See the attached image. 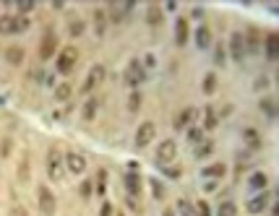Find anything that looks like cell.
<instances>
[{
	"label": "cell",
	"instance_id": "cell-1",
	"mask_svg": "<svg viewBox=\"0 0 279 216\" xmlns=\"http://www.w3.org/2000/svg\"><path fill=\"white\" fill-rule=\"evenodd\" d=\"M24 29H29V19L26 16H11V13L0 16V34H19V32H24Z\"/></svg>",
	"mask_w": 279,
	"mask_h": 216
},
{
	"label": "cell",
	"instance_id": "cell-2",
	"mask_svg": "<svg viewBox=\"0 0 279 216\" xmlns=\"http://www.w3.org/2000/svg\"><path fill=\"white\" fill-rule=\"evenodd\" d=\"M76 63H79V50L73 44H66L58 55V73H71L76 68Z\"/></svg>",
	"mask_w": 279,
	"mask_h": 216
},
{
	"label": "cell",
	"instance_id": "cell-3",
	"mask_svg": "<svg viewBox=\"0 0 279 216\" xmlns=\"http://www.w3.org/2000/svg\"><path fill=\"white\" fill-rule=\"evenodd\" d=\"M47 177L52 182H60L63 180V154L58 149H50L47 151Z\"/></svg>",
	"mask_w": 279,
	"mask_h": 216
},
{
	"label": "cell",
	"instance_id": "cell-4",
	"mask_svg": "<svg viewBox=\"0 0 279 216\" xmlns=\"http://www.w3.org/2000/svg\"><path fill=\"white\" fill-rule=\"evenodd\" d=\"M104 79H107V68L104 65H91V70H89V76H86V81H84V86H81V91L84 94H91L99 84H104Z\"/></svg>",
	"mask_w": 279,
	"mask_h": 216
},
{
	"label": "cell",
	"instance_id": "cell-5",
	"mask_svg": "<svg viewBox=\"0 0 279 216\" xmlns=\"http://www.w3.org/2000/svg\"><path fill=\"white\" fill-rule=\"evenodd\" d=\"M37 203H39V211L44 216H55V208H58V200H55V193L50 188H42L37 190Z\"/></svg>",
	"mask_w": 279,
	"mask_h": 216
},
{
	"label": "cell",
	"instance_id": "cell-6",
	"mask_svg": "<svg viewBox=\"0 0 279 216\" xmlns=\"http://www.w3.org/2000/svg\"><path fill=\"white\" fill-rule=\"evenodd\" d=\"M144 79H146V70H144V65H141V60H131L128 68H126V84H128L131 89H136V86L144 84Z\"/></svg>",
	"mask_w": 279,
	"mask_h": 216
},
{
	"label": "cell",
	"instance_id": "cell-7",
	"mask_svg": "<svg viewBox=\"0 0 279 216\" xmlns=\"http://www.w3.org/2000/svg\"><path fill=\"white\" fill-rule=\"evenodd\" d=\"M123 185H126L128 198H138V195H141V175H138L136 169H131V172L123 175Z\"/></svg>",
	"mask_w": 279,
	"mask_h": 216
},
{
	"label": "cell",
	"instance_id": "cell-8",
	"mask_svg": "<svg viewBox=\"0 0 279 216\" xmlns=\"http://www.w3.org/2000/svg\"><path fill=\"white\" fill-rule=\"evenodd\" d=\"M58 50V34L52 32V29H47V34L42 37V44H39V57L42 60H50Z\"/></svg>",
	"mask_w": 279,
	"mask_h": 216
},
{
	"label": "cell",
	"instance_id": "cell-9",
	"mask_svg": "<svg viewBox=\"0 0 279 216\" xmlns=\"http://www.w3.org/2000/svg\"><path fill=\"white\" fill-rule=\"evenodd\" d=\"M154 133H157V128H154V122H141L136 130V146L138 149H146L151 141H154Z\"/></svg>",
	"mask_w": 279,
	"mask_h": 216
},
{
	"label": "cell",
	"instance_id": "cell-10",
	"mask_svg": "<svg viewBox=\"0 0 279 216\" xmlns=\"http://www.w3.org/2000/svg\"><path fill=\"white\" fill-rule=\"evenodd\" d=\"M175 154H178V143L173 141V138H167V141H162L159 149H157V162H159V164H167V162L175 159Z\"/></svg>",
	"mask_w": 279,
	"mask_h": 216
},
{
	"label": "cell",
	"instance_id": "cell-11",
	"mask_svg": "<svg viewBox=\"0 0 279 216\" xmlns=\"http://www.w3.org/2000/svg\"><path fill=\"white\" fill-rule=\"evenodd\" d=\"M66 167H68V172H73V175H84L86 172V159L81 157L79 151H68L66 154Z\"/></svg>",
	"mask_w": 279,
	"mask_h": 216
},
{
	"label": "cell",
	"instance_id": "cell-12",
	"mask_svg": "<svg viewBox=\"0 0 279 216\" xmlns=\"http://www.w3.org/2000/svg\"><path fill=\"white\" fill-rule=\"evenodd\" d=\"M230 55H232V60H238V63L245 57V39H243L240 32L230 34Z\"/></svg>",
	"mask_w": 279,
	"mask_h": 216
},
{
	"label": "cell",
	"instance_id": "cell-13",
	"mask_svg": "<svg viewBox=\"0 0 279 216\" xmlns=\"http://www.w3.org/2000/svg\"><path fill=\"white\" fill-rule=\"evenodd\" d=\"M269 193L266 190H261V193H256L253 198H248V211H251V213H261L263 208H266L269 206Z\"/></svg>",
	"mask_w": 279,
	"mask_h": 216
},
{
	"label": "cell",
	"instance_id": "cell-14",
	"mask_svg": "<svg viewBox=\"0 0 279 216\" xmlns=\"http://www.w3.org/2000/svg\"><path fill=\"white\" fill-rule=\"evenodd\" d=\"M193 120H196V110H193V107H185V110H180L178 117H175V128H178V130L191 128V125H193Z\"/></svg>",
	"mask_w": 279,
	"mask_h": 216
},
{
	"label": "cell",
	"instance_id": "cell-15",
	"mask_svg": "<svg viewBox=\"0 0 279 216\" xmlns=\"http://www.w3.org/2000/svg\"><path fill=\"white\" fill-rule=\"evenodd\" d=\"M175 39H178L180 47H185V44H188V19H185V16H180V19L175 21Z\"/></svg>",
	"mask_w": 279,
	"mask_h": 216
},
{
	"label": "cell",
	"instance_id": "cell-16",
	"mask_svg": "<svg viewBox=\"0 0 279 216\" xmlns=\"http://www.w3.org/2000/svg\"><path fill=\"white\" fill-rule=\"evenodd\" d=\"M263 44H266V57L271 60H276V47H279V34L276 32H271V34H266V39H263Z\"/></svg>",
	"mask_w": 279,
	"mask_h": 216
},
{
	"label": "cell",
	"instance_id": "cell-17",
	"mask_svg": "<svg viewBox=\"0 0 279 216\" xmlns=\"http://www.w3.org/2000/svg\"><path fill=\"white\" fill-rule=\"evenodd\" d=\"M146 24H149V26H159V24H162V8H159L157 3H151V6L146 8Z\"/></svg>",
	"mask_w": 279,
	"mask_h": 216
},
{
	"label": "cell",
	"instance_id": "cell-18",
	"mask_svg": "<svg viewBox=\"0 0 279 216\" xmlns=\"http://www.w3.org/2000/svg\"><path fill=\"white\" fill-rule=\"evenodd\" d=\"M97 110H99V99H97V97H91V99H86V102H84V110H81L84 120H94Z\"/></svg>",
	"mask_w": 279,
	"mask_h": 216
},
{
	"label": "cell",
	"instance_id": "cell-19",
	"mask_svg": "<svg viewBox=\"0 0 279 216\" xmlns=\"http://www.w3.org/2000/svg\"><path fill=\"white\" fill-rule=\"evenodd\" d=\"M261 110H263V115H266V117L276 120V97H263L261 99Z\"/></svg>",
	"mask_w": 279,
	"mask_h": 216
},
{
	"label": "cell",
	"instance_id": "cell-20",
	"mask_svg": "<svg viewBox=\"0 0 279 216\" xmlns=\"http://www.w3.org/2000/svg\"><path fill=\"white\" fill-rule=\"evenodd\" d=\"M6 60H8L11 65H21V63H24V50L13 44V47H8V50H6Z\"/></svg>",
	"mask_w": 279,
	"mask_h": 216
},
{
	"label": "cell",
	"instance_id": "cell-21",
	"mask_svg": "<svg viewBox=\"0 0 279 216\" xmlns=\"http://www.w3.org/2000/svg\"><path fill=\"white\" fill-rule=\"evenodd\" d=\"M243 141L251 146V149H258V146H261V135H258L256 128H245V130H243Z\"/></svg>",
	"mask_w": 279,
	"mask_h": 216
},
{
	"label": "cell",
	"instance_id": "cell-22",
	"mask_svg": "<svg viewBox=\"0 0 279 216\" xmlns=\"http://www.w3.org/2000/svg\"><path fill=\"white\" fill-rule=\"evenodd\" d=\"M196 42H198V47H209V44H211V32H209V26H206V24H201V26H198Z\"/></svg>",
	"mask_w": 279,
	"mask_h": 216
},
{
	"label": "cell",
	"instance_id": "cell-23",
	"mask_svg": "<svg viewBox=\"0 0 279 216\" xmlns=\"http://www.w3.org/2000/svg\"><path fill=\"white\" fill-rule=\"evenodd\" d=\"M225 172H227V164H225V162H214V164H209V167L204 169V175H206V177H214V180L222 177Z\"/></svg>",
	"mask_w": 279,
	"mask_h": 216
},
{
	"label": "cell",
	"instance_id": "cell-24",
	"mask_svg": "<svg viewBox=\"0 0 279 216\" xmlns=\"http://www.w3.org/2000/svg\"><path fill=\"white\" fill-rule=\"evenodd\" d=\"M94 26H97V34L102 37L104 29H107V13H104V8H94Z\"/></svg>",
	"mask_w": 279,
	"mask_h": 216
},
{
	"label": "cell",
	"instance_id": "cell-25",
	"mask_svg": "<svg viewBox=\"0 0 279 216\" xmlns=\"http://www.w3.org/2000/svg\"><path fill=\"white\" fill-rule=\"evenodd\" d=\"M266 182H269V177L266 175H263V172H253L251 175V190H263V188H266Z\"/></svg>",
	"mask_w": 279,
	"mask_h": 216
},
{
	"label": "cell",
	"instance_id": "cell-26",
	"mask_svg": "<svg viewBox=\"0 0 279 216\" xmlns=\"http://www.w3.org/2000/svg\"><path fill=\"white\" fill-rule=\"evenodd\" d=\"M138 110H141V91H131V97H128V112H138Z\"/></svg>",
	"mask_w": 279,
	"mask_h": 216
},
{
	"label": "cell",
	"instance_id": "cell-27",
	"mask_svg": "<svg viewBox=\"0 0 279 216\" xmlns=\"http://www.w3.org/2000/svg\"><path fill=\"white\" fill-rule=\"evenodd\" d=\"M243 39H245V50H251V52H253L258 44H261V42H258V29H251V32H248Z\"/></svg>",
	"mask_w": 279,
	"mask_h": 216
},
{
	"label": "cell",
	"instance_id": "cell-28",
	"mask_svg": "<svg viewBox=\"0 0 279 216\" xmlns=\"http://www.w3.org/2000/svg\"><path fill=\"white\" fill-rule=\"evenodd\" d=\"M235 213H238V206L232 203V200H222L219 211H216V216H235Z\"/></svg>",
	"mask_w": 279,
	"mask_h": 216
},
{
	"label": "cell",
	"instance_id": "cell-29",
	"mask_svg": "<svg viewBox=\"0 0 279 216\" xmlns=\"http://www.w3.org/2000/svg\"><path fill=\"white\" fill-rule=\"evenodd\" d=\"M216 128V112L214 107H206V115H204V130H214Z\"/></svg>",
	"mask_w": 279,
	"mask_h": 216
},
{
	"label": "cell",
	"instance_id": "cell-30",
	"mask_svg": "<svg viewBox=\"0 0 279 216\" xmlns=\"http://www.w3.org/2000/svg\"><path fill=\"white\" fill-rule=\"evenodd\" d=\"M201 89H204V94H214V91H216V76L206 73L204 76V86H201Z\"/></svg>",
	"mask_w": 279,
	"mask_h": 216
},
{
	"label": "cell",
	"instance_id": "cell-31",
	"mask_svg": "<svg viewBox=\"0 0 279 216\" xmlns=\"http://www.w3.org/2000/svg\"><path fill=\"white\" fill-rule=\"evenodd\" d=\"M178 208H180V213H183V216H198V213H196V206H193V203H188L185 198H180V200H178Z\"/></svg>",
	"mask_w": 279,
	"mask_h": 216
},
{
	"label": "cell",
	"instance_id": "cell-32",
	"mask_svg": "<svg viewBox=\"0 0 279 216\" xmlns=\"http://www.w3.org/2000/svg\"><path fill=\"white\" fill-rule=\"evenodd\" d=\"M211 151H214V143H211V141H201L198 149H196V157H198V159H204V157H209Z\"/></svg>",
	"mask_w": 279,
	"mask_h": 216
},
{
	"label": "cell",
	"instance_id": "cell-33",
	"mask_svg": "<svg viewBox=\"0 0 279 216\" xmlns=\"http://www.w3.org/2000/svg\"><path fill=\"white\" fill-rule=\"evenodd\" d=\"M68 97H71V84H60V86L55 89V99L63 102V99H68Z\"/></svg>",
	"mask_w": 279,
	"mask_h": 216
},
{
	"label": "cell",
	"instance_id": "cell-34",
	"mask_svg": "<svg viewBox=\"0 0 279 216\" xmlns=\"http://www.w3.org/2000/svg\"><path fill=\"white\" fill-rule=\"evenodd\" d=\"M68 29H71L73 37H81V34H84V21H81V19H71Z\"/></svg>",
	"mask_w": 279,
	"mask_h": 216
},
{
	"label": "cell",
	"instance_id": "cell-35",
	"mask_svg": "<svg viewBox=\"0 0 279 216\" xmlns=\"http://www.w3.org/2000/svg\"><path fill=\"white\" fill-rule=\"evenodd\" d=\"M131 8V3L128 6H120V3H113L110 6V13H113V21H120L123 19V11H128Z\"/></svg>",
	"mask_w": 279,
	"mask_h": 216
},
{
	"label": "cell",
	"instance_id": "cell-36",
	"mask_svg": "<svg viewBox=\"0 0 279 216\" xmlns=\"http://www.w3.org/2000/svg\"><path fill=\"white\" fill-rule=\"evenodd\" d=\"M104 190H107V172L99 169V172H97V193L104 195Z\"/></svg>",
	"mask_w": 279,
	"mask_h": 216
},
{
	"label": "cell",
	"instance_id": "cell-37",
	"mask_svg": "<svg viewBox=\"0 0 279 216\" xmlns=\"http://www.w3.org/2000/svg\"><path fill=\"white\" fill-rule=\"evenodd\" d=\"M201 135H204V128H196V125L188 128V141L191 143H201Z\"/></svg>",
	"mask_w": 279,
	"mask_h": 216
},
{
	"label": "cell",
	"instance_id": "cell-38",
	"mask_svg": "<svg viewBox=\"0 0 279 216\" xmlns=\"http://www.w3.org/2000/svg\"><path fill=\"white\" fill-rule=\"evenodd\" d=\"M196 213H198V216H214L206 200H198V203H196Z\"/></svg>",
	"mask_w": 279,
	"mask_h": 216
},
{
	"label": "cell",
	"instance_id": "cell-39",
	"mask_svg": "<svg viewBox=\"0 0 279 216\" xmlns=\"http://www.w3.org/2000/svg\"><path fill=\"white\" fill-rule=\"evenodd\" d=\"M91 190H94V185H91L89 180H84V182L79 185V193H81V198H91Z\"/></svg>",
	"mask_w": 279,
	"mask_h": 216
},
{
	"label": "cell",
	"instance_id": "cell-40",
	"mask_svg": "<svg viewBox=\"0 0 279 216\" xmlns=\"http://www.w3.org/2000/svg\"><path fill=\"white\" fill-rule=\"evenodd\" d=\"M19 180H29V157H24V162L19 164Z\"/></svg>",
	"mask_w": 279,
	"mask_h": 216
},
{
	"label": "cell",
	"instance_id": "cell-41",
	"mask_svg": "<svg viewBox=\"0 0 279 216\" xmlns=\"http://www.w3.org/2000/svg\"><path fill=\"white\" fill-rule=\"evenodd\" d=\"M19 16H21V13H29V11H34V3H32V0H19Z\"/></svg>",
	"mask_w": 279,
	"mask_h": 216
},
{
	"label": "cell",
	"instance_id": "cell-42",
	"mask_svg": "<svg viewBox=\"0 0 279 216\" xmlns=\"http://www.w3.org/2000/svg\"><path fill=\"white\" fill-rule=\"evenodd\" d=\"M151 188H154V198H164V188L159 180H151Z\"/></svg>",
	"mask_w": 279,
	"mask_h": 216
},
{
	"label": "cell",
	"instance_id": "cell-43",
	"mask_svg": "<svg viewBox=\"0 0 279 216\" xmlns=\"http://www.w3.org/2000/svg\"><path fill=\"white\" fill-rule=\"evenodd\" d=\"M99 216H113V203H110V200H104V203H102Z\"/></svg>",
	"mask_w": 279,
	"mask_h": 216
},
{
	"label": "cell",
	"instance_id": "cell-44",
	"mask_svg": "<svg viewBox=\"0 0 279 216\" xmlns=\"http://www.w3.org/2000/svg\"><path fill=\"white\" fill-rule=\"evenodd\" d=\"M0 154H3V157H8V154H11V138H6V141H3V146H0Z\"/></svg>",
	"mask_w": 279,
	"mask_h": 216
},
{
	"label": "cell",
	"instance_id": "cell-45",
	"mask_svg": "<svg viewBox=\"0 0 279 216\" xmlns=\"http://www.w3.org/2000/svg\"><path fill=\"white\" fill-rule=\"evenodd\" d=\"M8 216H26V208L16 206V208H11V211H8Z\"/></svg>",
	"mask_w": 279,
	"mask_h": 216
},
{
	"label": "cell",
	"instance_id": "cell-46",
	"mask_svg": "<svg viewBox=\"0 0 279 216\" xmlns=\"http://www.w3.org/2000/svg\"><path fill=\"white\" fill-rule=\"evenodd\" d=\"M271 216H279V203H276V200L271 203Z\"/></svg>",
	"mask_w": 279,
	"mask_h": 216
},
{
	"label": "cell",
	"instance_id": "cell-47",
	"mask_svg": "<svg viewBox=\"0 0 279 216\" xmlns=\"http://www.w3.org/2000/svg\"><path fill=\"white\" fill-rule=\"evenodd\" d=\"M162 216H175V213H173V211H164V213H162Z\"/></svg>",
	"mask_w": 279,
	"mask_h": 216
},
{
	"label": "cell",
	"instance_id": "cell-48",
	"mask_svg": "<svg viewBox=\"0 0 279 216\" xmlns=\"http://www.w3.org/2000/svg\"><path fill=\"white\" fill-rule=\"evenodd\" d=\"M118 216H126V213H118Z\"/></svg>",
	"mask_w": 279,
	"mask_h": 216
}]
</instances>
